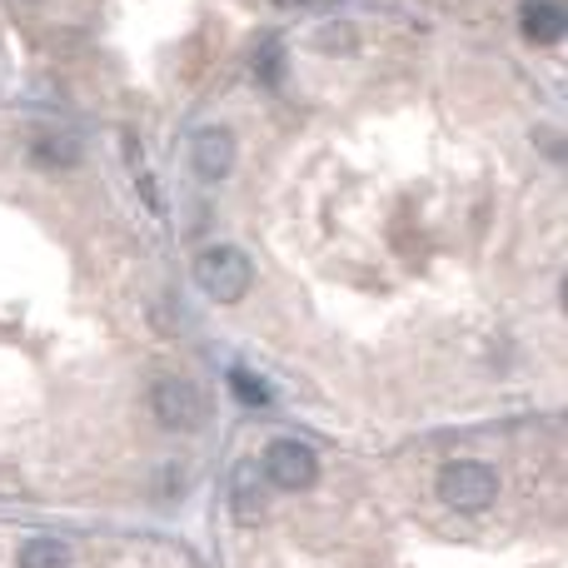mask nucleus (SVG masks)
I'll return each instance as SVG.
<instances>
[{"instance_id": "nucleus-1", "label": "nucleus", "mask_w": 568, "mask_h": 568, "mask_svg": "<svg viewBox=\"0 0 568 568\" xmlns=\"http://www.w3.org/2000/svg\"><path fill=\"white\" fill-rule=\"evenodd\" d=\"M439 499L454 514H484L499 499V479H494V469L484 459H454L439 474Z\"/></svg>"}, {"instance_id": "nucleus-2", "label": "nucleus", "mask_w": 568, "mask_h": 568, "mask_svg": "<svg viewBox=\"0 0 568 568\" xmlns=\"http://www.w3.org/2000/svg\"><path fill=\"white\" fill-rule=\"evenodd\" d=\"M195 280H200V290H205L215 304H240L250 294V280H255V270H250L245 250L215 245V250H205V255L195 260Z\"/></svg>"}, {"instance_id": "nucleus-3", "label": "nucleus", "mask_w": 568, "mask_h": 568, "mask_svg": "<svg viewBox=\"0 0 568 568\" xmlns=\"http://www.w3.org/2000/svg\"><path fill=\"white\" fill-rule=\"evenodd\" d=\"M150 409H155V419L165 424V429L195 434L210 414V399L200 394V384L180 379V374H165V379H155V389H150Z\"/></svg>"}, {"instance_id": "nucleus-4", "label": "nucleus", "mask_w": 568, "mask_h": 568, "mask_svg": "<svg viewBox=\"0 0 568 568\" xmlns=\"http://www.w3.org/2000/svg\"><path fill=\"white\" fill-rule=\"evenodd\" d=\"M260 474L284 494H304L314 479H320V454H314L304 439H275L265 454H260Z\"/></svg>"}, {"instance_id": "nucleus-5", "label": "nucleus", "mask_w": 568, "mask_h": 568, "mask_svg": "<svg viewBox=\"0 0 568 568\" xmlns=\"http://www.w3.org/2000/svg\"><path fill=\"white\" fill-rule=\"evenodd\" d=\"M190 165L205 185H220L235 170V135L230 130H200L195 145H190Z\"/></svg>"}, {"instance_id": "nucleus-6", "label": "nucleus", "mask_w": 568, "mask_h": 568, "mask_svg": "<svg viewBox=\"0 0 568 568\" xmlns=\"http://www.w3.org/2000/svg\"><path fill=\"white\" fill-rule=\"evenodd\" d=\"M519 20H524V36H529L534 45H554V40H564V26H568L559 0H524Z\"/></svg>"}, {"instance_id": "nucleus-7", "label": "nucleus", "mask_w": 568, "mask_h": 568, "mask_svg": "<svg viewBox=\"0 0 568 568\" xmlns=\"http://www.w3.org/2000/svg\"><path fill=\"white\" fill-rule=\"evenodd\" d=\"M260 484H255V459L250 464H240V474H235V519L240 524H250V519H260Z\"/></svg>"}, {"instance_id": "nucleus-8", "label": "nucleus", "mask_w": 568, "mask_h": 568, "mask_svg": "<svg viewBox=\"0 0 568 568\" xmlns=\"http://www.w3.org/2000/svg\"><path fill=\"white\" fill-rule=\"evenodd\" d=\"M70 564V549L60 539H30L20 549V568H65Z\"/></svg>"}, {"instance_id": "nucleus-9", "label": "nucleus", "mask_w": 568, "mask_h": 568, "mask_svg": "<svg viewBox=\"0 0 568 568\" xmlns=\"http://www.w3.org/2000/svg\"><path fill=\"white\" fill-rule=\"evenodd\" d=\"M230 389H235L240 404H270V384L250 369H230Z\"/></svg>"}, {"instance_id": "nucleus-10", "label": "nucleus", "mask_w": 568, "mask_h": 568, "mask_svg": "<svg viewBox=\"0 0 568 568\" xmlns=\"http://www.w3.org/2000/svg\"><path fill=\"white\" fill-rule=\"evenodd\" d=\"M280 70H284V50L265 45V55H260V80H265V85H280Z\"/></svg>"}]
</instances>
